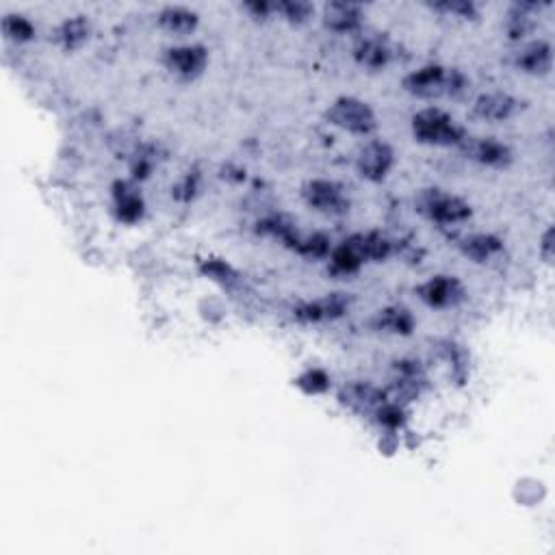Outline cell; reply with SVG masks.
Listing matches in <instances>:
<instances>
[{
	"mask_svg": "<svg viewBox=\"0 0 555 555\" xmlns=\"http://www.w3.org/2000/svg\"><path fill=\"white\" fill-rule=\"evenodd\" d=\"M404 89L423 100L458 98L469 89V78L458 68L423 66L404 78Z\"/></svg>",
	"mask_w": 555,
	"mask_h": 555,
	"instance_id": "6da1fadb",
	"label": "cell"
},
{
	"mask_svg": "<svg viewBox=\"0 0 555 555\" xmlns=\"http://www.w3.org/2000/svg\"><path fill=\"white\" fill-rule=\"evenodd\" d=\"M413 135L419 143L434 148L460 146L467 139V132L453 120V115L439 109V106L416 111L413 115Z\"/></svg>",
	"mask_w": 555,
	"mask_h": 555,
	"instance_id": "7a4b0ae2",
	"label": "cell"
},
{
	"mask_svg": "<svg viewBox=\"0 0 555 555\" xmlns=\"http://www.w3.org/2000/svg\"><path fill=\"white\" fill-rule=\"evenodd\" d=\"M414 206L425 220L441 223V226H453L471 220L473 208L467 200L442 189H421L414 197Z\"/></svg>",
	"mask_w": 555,
	"mask_h": 555,
	"instance_id": "3957f363",
	"label": "cell"
},
{
	"mask_svg": "<svg viewBox=\"0 0 555 555\" xmlns=\"http://www.w3.org/2000/svg\"><path fill=\"white\" fill-rule=\"evenodd\" d=\"M325 120L330 124L341 128V131L351 132V135L367 137L378 128V117L365 100L354 98V96H343L336 98L325 111Z\"/></svg>",
	"mask_w": 555,
	"mask_h": 555,
	"instance_id": "277c9868",
	"label": "cell"
},
{
	"mask_svg": "<svg viewBox=\"0 0 555 555\" xmlns=\"http://www.w3.org/2000/svg\"><path fill=\"white\" fill-rule=\"evenodd\" d=\"M302 197L313 211L325 217H343L350 213L351 202L339 183L328 178H313L302 187Z\"/></svg>",
	"mask_w": 555,
	"mask_h": 555,
	"instance_id": "5b68a950",
	"label": "cell"
},
{
	"mask_svg": "<svg viewBox=\"0 0 555 555\" xmlns=\"http://www.w3.org/2000/svg\"><path fill=\"white\" fill-rule=\"evenodd\" d=\"M416 296L425 306L445 311V308H456L458 304H462L464 297H467V289L456 276L439 274L416 287Z\"/></svg>",
	"mask_w": 555,
	"mask_h": 555,
	"instance_id": "8992f818",
	"label": "cell"
},
{
	"mask_svg": "<svg viewBox=\"0 0 555 555\" xmlns=\"http://www.w3.org/2000/svg\"><path fill=\"white\" fill-rule=\"evenodd\" d=\"M467 159H471L482 168L505 169L514 161V152L508 143L499 141L495 137H467L458 146Z\"/></svg>",
	"mask_w": 555,
	"mask_h": 555,
	"instance_id": "52a82bcc",
	"label": "cell"
},
{
	"mask_svg": "<svg viewBox=\"0 0 555 555\" xmlns=\"http://www.w3.org/2000/svg\"><path fill=\"white\" fill-rule=\"evenodd\" d=\"M351 297L347 293H328L317 300L304 302L293 311V317L300 323H328L345 317L350 313Z\"/></svg>",
	"mask_w": 555,
	"mask_h": 555,
	"instance_id": "ba28073f",
	"label": "cell"
},
{
	"mask_svg": "<svg viewBox=\"0 0 555 555\" xmlns=\"http://www.w3.org/2000/svg\"><path fill=\"white\" fill-rule=\"evenodd\" d=\"M395 165V152L382 139H373L360 148L359 157H356V172L360 178L369 180V183H382L388 174H391Z\"/></svg>",
	"mask_w": 555,
	"mask_h": 555,
	"instance_id": "9c48e42d",
	"label": "cell"
},
{
	"mask_svg": "<svg viewBox=\"0 0 555 555\" xmlns=\"http://www.w3.org/2000/svg\"><path fill=\"white\" fill-rule=\"evenodd\" d=\"M165 68L183 81H194L208 66V50L200 44L174 46L165 50Z\"/></svg>",
	"mask_w": 555,
	"mask_h": 555,
	"instance_id": "30bf717a",
	"label": "cell"
},
{
	"mask_svg": "<svg viewBox=\"0 0 555 555\" xmlns=\"http://www.w3.org/2000/svg\"><path fill=\"white\" fill-rule=\"evenodd\" d=\"M514 66L519 72L530 74V77H547L553 68L551 44L544 40L527 41L514 52Z\"/></svg>",
	"mask_w": 555,
	"mask_h": 555,
	"instance_id": "8fae6325",
	"label": "cell"
},
{
	"mask_svg": "<svg viewBox=\"0 0 555 555\" xmlns=\"http://www.w3.org/2000/svg\"><path fill=\"white\" fill-rule=\"evenodd\" d=\"M519 106L521 103L514 96L505 92H488L475 98L473 115L478 117V120L497 124V122H508L510 117H514Z\"/></svg>",
	"mask_w": 555,
	"mask_h": 555,
	"instance_id": "7c38bea8",
	"label": "cell"
},
{
	"mask_svg": "<svg viewBox=\"0 0 555 555\" xmlns=\"http://www.w3.org/2000/svg\"><path fill=\"white\" fill-rule=\"evenodd\" d=\"M393 57V46L388 44L387 37L380 35L360 37L354 46L356 63H359L360 68L371 69V72H380V69L391 66Z\"/></svg>",
	"mask_w": 555,
	"mask_h": 555,
	"instance_id": "4fadbf2b",
	"label": "cell"
},
{
	"mask_svg": "<svg viewBox=\"0 0 555 555\" xmlns=\"http://www.w3.org/2000/svg\"><path fill=\"white\" fill-rule=\"evenodd\" d=\"M362 7L359 3H328L323 7V26L332 33H356L362 26Z\"/></svg>",
	"mask_w": 555,
	"mask_h": 555,
	"instance_id": "5bb4252c",
	"label": "cell"
},
{
	"mask_svg": "<svg viewBox=\"0 0 555 555\" xmlns=\"http://www.w3.org/2000/svg\"><path fill=\"white\" fill-rule=\"evenodd\" d=\"M89 37H92V23L87 20V15H72L55 29L57 46L66 52L81 50L89 41Z\"/></svg>",
	"mask_w": 555,
	"mask_h": 555,
	"instance_id": "9a60e30c",
	"label": "cell"
},
{
	"mask_svg": "<svg viewBox=\"0 0 555 555\" xmlns=\"http://www.w3.org/2000/svg\"><path fill=\"white\" fill-rule=\"evenodd\" d=\"M365 256H362L359 243H356L354 234L350 239H345L343 243H339L330 252V271L336 276H354L359 274L365 265Z\"/></svg>",
	"mask_w": 555,
	"mask_h": 555,
	"instance_id": "2e32d148",
	"label": "cell"
},
{
	"mask_svg": "<svg viewBox=\"0 0 555 555\" xmlns=\"http://www.w3.org/2000/svg\"><path fill=\"white\" fill-rule=\"evenodd\" d=\"M460 252L467 256V259H471L473 263H488L495 256L504 252V241H501L499 237H495V234H469V237H464L460 241Z\"/></svg>",
	"mask_w": 555,
	"mask_h": 555,
	"instance_id": "e0dca14e",
	"label": "cell"
},
{
	"mask_svg": "<svg viewBox=\"0 0 555 555\" xmlns=\"http://www.w3.org/2000/svg\"><path fill=\"white\" fill-rule=\"evenodd\" d=\"M157 23L165 33L174 37H185L196 33L197 24H200V15L187 7H165L159 12Z\"/></svg>",
	"mask_w": 555,
	"mask_h": 555,
	"instance_id": "ac0fdd59",
	"label": "cell"
},
{
	"mask_svg": "<svg viewBox=\"0 0 555 555\" xmlns=\"http://www.w3.org/2000/svg\"><path fill=\"white\" fill-rule=\"evenodd\" d=\"M114 200L117 220L124 223H135L141 220L146 205H143V197L135 187H131L128 183H115Z\"/></svg>",
	"mask_w": 555,
	"mask_h": 555,
	"instance_id": "d6986e66",
	"label": "cell"
},
{
	"mask_svg": "<svg viewBox=\"0 0 555 555\" xmlns=\"http://www.w3.org/2000/svg\"><path fill=\"white\" fill-rule=\"evenodd\" d=\"M341 399L359 413H376L387 402V393L371 387V384H350V387L343 388Z\"/></svg>",
	"mask_w": 555,
	"mask_h": 555,
	"instance_id": "ffe728a7",
	"label": "cell"
},
{
	"mask_svg": "<svg viewBox=\"0 0 555 555\" xmlns=\"http://www.w3.org/2000/svg\"><path fill=\"white\" fill-rule=\"evenodd\" d=\"M541 12V5L533 3H519L512 5L508 18H505V33H508L510 40L519 41L525 35H530L536 26V14Z\"/></svg>",
	"mask_w": 555,
	"mask_h": 555,
	"instance_id": "44dd1931",
	"label": "cell"
},
{
	"mask_svg": "<svg viewBox=\"0 0 555 555\" xmlns=\"http://www.w3.org/2000/svg\"><path fill=\"white\" fill-rule=\"evenodd\" d=\"M373 325L378 330H384V332L399 334V336H408L413 334L414 330V314L404 306H388L376 314L373 319Z\"/></svg>",
	"mask_w": 555,
	"mask_h": 555,
	"instance_id": "7402d4cb",
	"label": "cell"
},
{
	"mask_svg": "<svg viewBox=\"0 0 555 555\" xmlns=\"http://www.w3.org/2000/svg\"><path fill=\"white\" fill-rule=\"evenodd\" d=\"M356 243H359L362 256L367 263H382V260L391 259L393 254V241L382 232H359L354 234Z\"/></svg>",
	"mask_w": 555,
	"mask_h": 555,
	"instance_id": "603a6c76",
	"label": "cell"
},
{
	"mask_svg": "<svg viewBox=\"0 0 555 555\" xmlns=\"http://www.w3.org/2000/svg\"><path fill=\"white\" fill-rule=\"evenodd\" d=\"M3 33L7 40L15 41V44H26V41H33L37 31L33 23L29 18L20 14H7L3 18Z\"/></svg>",
	"mask_w": 555,
	"mask_h": 555,
	"instance_id": "cb8c5ba5",
	"label": "cell"
},
{
	"mask_svg": "<svg viewBox=\"0 0 555 555\" xmlns=\"http://www.w3.org/2000/svg\"><path fill=\"white\" fill-rule=\"evenodd\" d=\"M296 252L304 256V259H313V260L325 259V256H330V252H332V241H330L323 232L306 234V237L300 239Z\"/></svg>",
	"mask_w": 555,
	"mask_h": 555,
	"instance_id": "d4e9b609",
	"label": "cell"
},
{
	"mask_svg": "<svg viewBox=\"0 0 555 555\" xmlns=\"http://www.w3.org/2000/svg\"><path fill=\"white\" fill-rule=\"evenodd\" d=\"M274 9L278 15L287 20L291 24H304L313 18L314 7L311 3H304V0H287V3H274Z\"/></svg>",
	"mask_w": 555,
	"mask_h": 555,
	"instance_id": "484cf974",
	"label": "cell"
},
{
	"mask_svg": "<svg viewBox=\"0 0 555 555\" xmlns=\"http://www.w3.org/2000/svg\"><path fill=\"white\" fill-rule=\"evenodd\" d=\"M376 416H378V423L384 425V428H388V430L402 428L404 421H405V413H404L402 404L393 402V399H388V397H387V402H384L380 408L376 410Z\"/></svg>",
	"mask_w": 555,
	"mask_h": 555,
	"instance_id": "4316f807",
	"label": "cell"
},
{
	"mask_svg": "<svg viewBox=\"0 0 555 555\" xmlns=\"http://www.w3.org/2000/svg\"><path fill=\"white\" fill-rule=\"evenodd\" d=\"M297 387L308 395H319V393L328 391L330 378L325 376L322 369H311L304 373V376L297 378Z\"/></svg>",
	"mask_w": 555,
	"mask_h": 555,
	"instance_id": "83f0119b",
	"label": "cell"
},
{
	"mask_svg": "<svg viewBox=\"0 0 555 555\" xmlns=\"http://www.w3.org/2000/svg\"><path fill=\"white\" fill-rule=\"evenodd\" d=\"M432 9L447 15H458V18L464 20H471L478 15V9H475L473 3H441V5H432Z\"/></svg>",
	"mask_w": 555,
	"mask_h": 555,
	"instance_id": "f1b7e54d",
	"label": "cell"
},
{
	"mask_svg": "<svg viewBox=\"0 0 555 555\" xmlns=\"http://www.w3.org/2000/svg\"><path fill=\"white\" fill-rule=\"evenodd\" d=\"M152 169H154V157H152V152L141 150V152H137L135 157H132V161H131V172H132V176H135L137 180L148 178Z\"/></svg>",
	"mask_w": 555,
	"mask_h": 555,
	"instance_id": "f546056e",
	"label": "cell"
},
{
	"mask_svg": "<svg viewBox=\"0 0 555 555\" xmlns=\"http://www.w3.org/2000/svg\"><path fill=\"white\" fill-rule=\"evenodd\" d=\"M243 9L252 14V18L256 20H267L276 14L274 3H248Z\"/></svg>",
	"mask_w": 555,
	"mask_h": 555,
	"instance_id": "4dcf8cb0",
	"label": "cell"
},
{
	"mask_svg": "<svg viewBox=\"0 0 555 555\" xmlns=\"http://www.w3.org/2000/svg\"><path fill=\"white\" fill-rule=\"evenodd\" d=\"M542 256L547 263H551L553 259V228H549L542 237Z\"/></svg>",
	"mask_w": 555,
	"mask_h": 555,
	"instance_id": "1f68e13d",
	"label": "cell"
}]
</instances>
